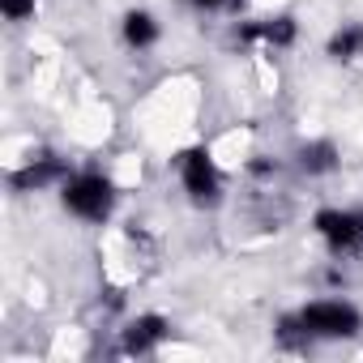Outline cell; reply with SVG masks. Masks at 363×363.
<instances>
[{
	"instance_id": "9c48e42d",
	"label": "cell",
	"mask_w": 363,
	"mask_h": 363,
	"mask_svg": "<svg viewBox=\"0 0 363 363\" xmlns=\"http://www.w3.org/2000/svg\"><path fill=\"white\" fill-rule=\"evenodd\" d=\"M124 43H128V48H137V52L154 48V43H158V22H154V13L133 9V13L124 18Z\"/></svg>"
},
{
	"instance_id": "8fae6325",
	"label": "cell",
	"mask_w": 363,
	"mask_h": 363,
	"mask_svg": "<svg viewBox=\"0 0 363 363\" xmlns=\"http://www.w3.org/2000/svg\"><path fill=\"white\" fill-rule=\"evenodd\" d=\"M35 5L39 0H0V13L9 22H26V18H35Z\"/></svg>"
},
{
	"instance_id": "ba28073f",
	"label": "cell",
	"mask_w": 363,
	"mask_h": 363,
	"mask_svg": "<svg viewBox=\"0 0 363 363\" xmlns=\"http://www.w3.org/2000/svg\"><path fill=\"white\" fill-rule=\"evenodd\" d=\"M295 167L303 175H329V171H337V145L333 141H308V145H299Z\"/></svg>"
},
{
	"instance_id": "7c38bea8",
	"label": "cell",
	"mask_w": 363,
	"mask_h": 363,
	"mask_svg": "<svg viewBox=\"0 0 363 363\" xmlns=\"http://www.w3.org/2000/svg\"><path fill=\"white\" fill-rule=\"evenodd\" d=\"M189 5H197V9H227L231 0H189Z\"/></svg>"
},
{
	"instance_id": "8992f818",
	"label": "cell",
	"mask_w": 363,
	"mask_h": 363,
	"mask_svg": "<svg viewBox=\"0 0 363 363\" xmlns=\"http://www.w3.org/2000/svg\"><path fill=\"white\" fill-rule=\"evenodd\" d=\"M167 333H171V325H167L162 316L145 312V316H137V320L124 325V333H120V350H124V354H154V350L167 342Z\"/></svg>"
},
{
	"instance_id": "277c9868",
	"label": "cell",
	"mask_w": 363,
	"mask_h": 363,
	"mask_svg": "<svg viewBox=\"0 0 363 363\" xmlns=\"http://www.w3.org/2000/svg\"><path fill=\"white\" fill-rule=\"evenodd\" d=\"M316 235L333 252H363V210H320L316 214Z\"/></svg>"
},
{
	"instance_id": "3957f363",
	"label": "cell",
	"mask_w": 363,
	"mask_h": 363,
	"mask_svg": "<svg viewBox=\"0 0 363 363\" xmlns=\"http://www.w3.org/2000/svg\"><path fill=\"white\" fill-rule=\"evenodd\" d=\"M175 171H179V184H184L189 201L193 206H218L223 197V175H218V162L210 158V150L193 145L175 158Z\"/></svg>"
},
{
	"instance_id": "7a4b0ae2",
	"label": "cell",
	"mask_w": 363,
	"mask_h": 363,
	"mask_svg": "<svg viewBox=\"0 0 363 363\" xmlns=\"http://www.w3.org/2000/svg\"><path fill=\"white\" fill-rule=\"evenodd\" d=\"M60 201L82 223H107L116 214V184L103 171H73L60 184Z\"/></svg>"
},
{
	"instance_id": "5b68a950",
	"label": "cell",
	"mask_w": 363,
	"mask_h": 363,
	"mask_svg": "<svg viewBox=\"0 0 363 363\" xmlns=\"http://www.w3.org/2000/svg\"><path fill=\"white\" fill-rule=\"evenodd\" d=\"M65 179H69V162L56 158V154H39V158H30L26 167L13 171V189L18 193H39V189L65 184Z\"/></svg>"
},
{
	"instance_id": "52a82bcc",
	"label": "cell",
	"mask_w": 363,
	"mask_h": 363,
	"mask_svg": "<svg viewBox=\"0 0 363 363\" xmlns=\"http://www.w3.org/2000/svg\"><path fill=\"white\" fill-rule=\"evenodd\" d=\"M295 18L278 13V18H257L248 26H240V39L244 43H261V48H291L295 43Z\"/></svg>"
},
{
	"instance_id": "30bf717a",
	"label": "cell",
	"mask_w": 363,
	"mask_h": 363,
	"mask_svg": "<svg viewBox=\"0 0 363 363\" xmlns=\"http://www.w3.org/2000/svg\"><path fill=\"white\" fill-rule=\"evenodd\" d=\"M325 52L333 60H363V22H346L342 30H333Z\"/></svg>"
},
{
	"instance_id": "6da1fadb",
	"label": "cell",
	"mask_w": 363,
	"mask_h": 363,
	"mask_svg": "<svg viewBox=\"0 0 363 363\" xmlns=\"http://www.w3.org/2000/svg\"><path fill=\"white\" fill-rule=\"evenodd\" d=\"M359 329H363V312L346 299H312L282 320V333L286 337L295 333L303 342H337V337H354Z\"/></svg>"
}]
</instances>
